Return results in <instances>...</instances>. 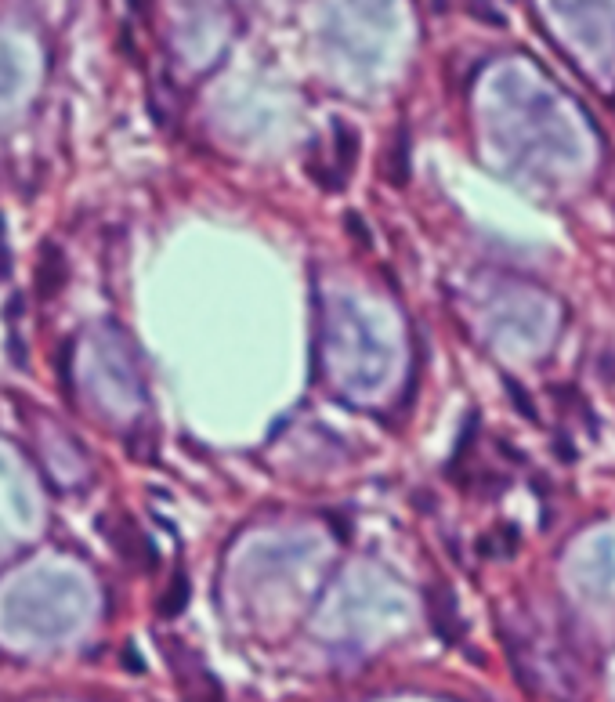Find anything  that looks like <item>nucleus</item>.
<instances>
[{"mask_svg":"<svg viewBox=\"0 0 615 702\" xmlns=\"http://www.w3.org/2000/svg\"><path fill=\"white\" fill-rule=\"evenodd\" d=\"M427 619L435 630L438 641L456 645L464 637V612H460V598L449 583H431L427 587Z\"/></svg>","mask_w":615,"mask_h":702,"instance_id":"1","label":"nucleus"},{"mask_svg":"<svg viewBox=\"0 0 615 702\" xmlns=\"http://www.w3.org/2000/svg\"><path fill=\"white\" fill-rule=\"evenodd\" d=\"M109 540H113L116 554H120L127 565H134V569H145V572L156 569V547H152L149 536L138 529V522H134V518H127V514L113 518V525H109Z\"/></svg>","mask_w":615,"mask_h":702,"instance_id":"2","label":"nucleus"},{"mask_svg":"<svg viewBox=\"0 0 615 702\" xmlns=\"http://www.w3.org/2000/svg\"><path fill=\"white\" fill-rule=\"evenodd\" d=\"M174 674L181 677V688H185V699L189 702H225L221 684L214 681V674L203 670V663H199L196 655L185 652L181 645H178V652H174Z\"/></svg>","mask_w":615,"mask_h":702,"instance_id":"3","label":"nucleus"},{"mask_svg":"<svg viewBox=\"0 0 615 702\" xmlns=\"http://www.w3.org/2000/svg\"><path fill=\"white\" fill-rule=\"evenodd\" d=\"M66 279H69L66 254H62L55 243H48V247L40 250L37 276H33V283H37V297H40V301H51V297H58V294H62V286H66Z\"/></svg>","mask_w":615,"mask_h":702,"instance_id":"4","label":"nucleus"},{"mask_svg":"<svg viewBox=\"0 0 615 702\" xmlns=\"http://www.w3.org/2000/svg\"><path fill=\"white\" fill-rule=\"evenodd\" d=\"M409 171H413V152H409V131L406 127H398L395 134H391L388 149H384V156H380V178L388 181V185H395V189H402L409 181Z\"/></svg>","mask_w":615,"mask_h":702,"instance_id":"5","label":"nucleus"},{"mask_svg":"<svg viewBox=\"0 0 615 702\" xmlns=\"http://www.w3.org/2000/svg\"><path fill=\"white\" fill-rule=\"evenodd\" d=\"M355 160H359V131L348 120H333V167L348 178Z\"/></svg>","mask_w":615,"mask_h":702,"instance_id":"6","label":"nucleus"},{"mask_svg":"<svg viewBox=\"0 0 615 702\" xmlns=\"http://www.w3.org/2000/svg\"><path fill=\"white\" fill-rule=\"evenodd\" d=\"M189 598H192V587H189V576L185 572H174L171 576V583H167V590H163V598H160V616L163 619H178L181 612H185V605H189Z\"/></svg>","mask_w":615,"mask_h":702,"instance_id":"7","label":"nucleus"},{"mask_svg":"<svg viewBox=\"0 0 615 702\" xmlns=\"http://www.w3.org/2000/svg\"><path fill=\"white\" fill-rule=\"evenodd\" d=\"M507 391H511V395H514V406H518V413H525V417H529V420H536V406H532L529 391H521L511 377H507Z\"/></svg>","mask_w":615,"mask_h":702,"instance_id":"8","label":"nucleus"},{"mask_svg":"<svg viewBox=\"0 0 615 702\" xmlns=\"http://www.w3.org/2000/svg\"><path fill=\"white\" fill-rule=\"evenodd\" d=\"M344 225H348V236L359 239V247H369V228H366V221H362L359 214H348Z\"/></svg>","mask_w":615,"mask_h":702,"instance_id":"9","label":"nucleus"}]
</instances>
